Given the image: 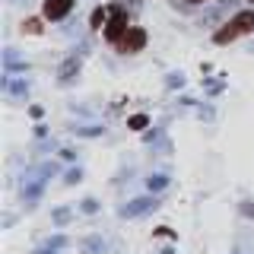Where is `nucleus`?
Listing matches in <instances>:
<instances>
[{"label":"nucleus","instance_id":"4468645a","mask_svg":"<svg viewBox=\"0 0 254 254\" xmlns=\"http://www.w3.org/2000/svg\"><path fill=\"white\" fill-rule=\"evenodd\" d=\"M242 213H245V216H251V219H254V203H251V200H245V203H242Z\"/></svg>","mask_w":254,"mask_h":254},{"label":"nucleus","instance_id":"dca6fc26","mask_svg":"<svg viewBox=\"0 0 254 254\" xmlns=\"http://www.w3.org/2000/svg\"><path fill=\"white\" fill-rule=\"evenodd\" d=\"M54 219H58V222H67L70 213H67V210H58V213H54Z\"/></svg>","mask_w":254,"mask_h":254},{"label":"nucleus","instance_id":"20e7f679","mask_svg":"<svg viewBox=\"0 0 254 254\" xmlns=\"http://www.w3.org/2000/svg\"><path fill=\"white\" fill-rule=\"evenodd\" d=\"M143 45H146V32H143V29H127L124 38L118 42V51H121V54H133V51H140Z\"/></svg>","mask_w":254,"mask_h":254},{"label":"nucleus","instance_id":"ddd939ff","mask_svg":"<svg viewBox=\"0 0 254 254\" xmlns=\"http://www.w3.org/2000/svg\"><path fill=\"white\" fill-rule=\"evenodd\" d=\"M64 245H67V238L58 235V238H51V242H48V248H64Z\"/></svg>","mask_w":254,"mask_h":254},{"label":"nucleus","instance_id":"aec40b11","mask_svg":"<svg viewBox=\"0 0 254 254\" xmlns=\"http://www.w3.org/2000/svg\"><path fill=\"white\" fill-rule=\"evenodd\" d=\"M251 3H254V0H251Z\"/></svg>","mask_w":254,"mask_h":254},{"label":"nucleus","instance_id":"1a4fd4ad","mask_svg":"<svg viewBox=\"0 0 254 254\" xmlns=\"http://www.w3.org/2000/svg\"><path fill=\"white\" fill-rule=\"evenodd\" d=\"M165 185H169V178H165V175H153V178H149V190H162Z\"/></svg>","mask_w":254,"mask_h":254},{"label":"nucleus","instance_id":"6ab92c4d","mask_svg":"<svg viewBox=\"0 0 254 254\" xmlns=\"http://www.w3.org/2000/svg\"><path fill=\"white\" fill-rule=\"evenodd\" d=\"M190 3H200V0H190Z\"/></svg>","mask_w":254,"mask_h":254},{"label":"nucleus","instance_id":"7ed1b4c3","mask_svg":"<svg viewBox=\"0 0 254 254\" xmlns=\"http://www.w3.org/2000/svg\"><path fill=\"white\" fill-rule=\"evenodd\" d=\"M45 175H54V165H42V172L32 175L29 185L22 188V197H26L29 203H35V200H38V194H42V185H45Z\"/></svg>","mask_w":254,"mask_h":254},{"label":"nucleus","instance_id":"6e6552de","mask_svg":"<svg viewBox=\"0 0 254 254\" xmlns=\"http://www.w3.org/2000/svg\"><path fill=\"white\" fill-rule=\"evenodd\" d=\"M76 70H79V61H76V58H70V61L61 67V79H70V76L76 73Z\"/></svg>","mask_w":254,"mask_h":254},{"label":"nucleus","instance_id":"9b49d317","mask_svg":"<svg viewBox=\"0 0 254 254\" xmlns=\"http://www.w3.org/2000/svg\"><path fill=\"white\" fill-rule=\"evenodd\" d=\"M105 13H108V10H102V6H99V10L92 13V26H102V22H105Z\"/></svg>","mask_w":254,"mask_h":254},{"label":"nucleus","instance_id":"f3484780","mask_svg":"<svg viewBox=\"0 0 254 254\" xmlns=\"http://www.w3.org/2000/svg\"><path fill=\"white\" fill-rule=\"evenodd\" d=\"M73 181H79V169H73V172H67V185H73Z\"/></svg>","mask_w":254,"mask_h":254},{"label":"nucleus","instance_id":"f8f14e48","mask_svg":"<svg viewBox=\"0 0 254 254\" xmlns=\"http://www.w3.org/2000/svg\"><path fill=\"white\" fill-rule=\"evenodd\" d=\"M95 210H99V203H95L92 197H89V200H83V213H95Z\"/></svg>","mask_w":254,"mask_h":254},{"label":"nucleus","instance_id":"2eb2a0df","mask_svg":"<svg viewBox=\"0 0 254 254\" xmlns=\"http://www.w3.org/2000/svg\"><path fill=\"white\" fill-rule=\"evenodd\" d=\"M10 92H16V95L26 92V83H10Z\"/></svg>","mask_w":254,"mask_h":254},{"label":"nucleus","instance_id":"423d86ee","mask_svg":"<svg viewBox=\"0 0 254 254\" xmlns=\"http://www.w3.org/2000/svg\"><path fill=\"white\" fill-rule=\"evenodd\" d=\"M70 6H73V0H45V19H64V16L70 13Z\"/></svg>","mask_w":254,"mask_h":254},{"label":"nucleus","instance_id":"9d476101","mask_svg":"<svg viewBox=\"0 0 254 254\" xmlns=\"http://www.w3.org/2000/svg\"><path fill=\"white\" fill-rule=\"evenodd\" d=\"M130 127H133V130H143V127H146V115H133L130 118Z\"/></svg>","mask_w":254,"mask_h":254},{"label":"nucleus","instance_id":"0eeeda50","mask_svg":"<svg viewBox=\"0 0 254 254\" xmlns=\"http://www.w3.org/2000/svg\"><path fill=\"white\" fill-rule=\"evenodd\" d=\"M83 254H105V242H102L99 235H89L83 242Z\"/></svg>","mask_w":254,"mask_h":254},{"label":"nucleus","instance_id":"a211bd4d","mask_svg":"<svg viewBox=\"0 0 254 254\" xmlns=\"http://www.w3.org/2000/svg\"><path fill=\"white\" fill-rule=\"evenodd\" d=\"M26 29H29V32H38V29H42V22H38V19H32V22H26Z\"/></svg>","mask_w":254,"mask_h":254},{"label":"nucleus","instance_id":"f03ea898","mask_svg":"<svg viewBox=\"0 0 254 254\" xmlns=\"http://www.w3.org/2000/svg\"><path fill=\"white\" fill-rule=\"evenodd\" d=\"M124 32H127V13L121 10V6H111V22L105 26V38L118 45L124 38Z\"/></svg>","mask_w":254,"mask_h":254},{"label":"nucleus","instance_id":"39448f33","mask_svg":"<svg viewBox=\"0 0 254 254\" xmlns=\"http://www.w3.org/2000/svg\"><path fill=\"white\" fill-rule=\"evenodd\" d=\"M156 197H137V200H130L121 210V216H127V219H133V216H140V213H149V210H156Z\"/></svg>","mask_w":254,"mask_h":254},{"label":"nucleus","instance_id":"f257e3e1","mask_svg":"<svg viewBox=\"0 0 254 254\" xmlns=\"http://www.w3.org/2000/svg\"><path fill=\"white\" fill-rule=\"evenodd\" d=\"M251 29H254V13H235L232 19L213 35V42H216V45H229V42H235L238 35H245V32H251Z\"/></svg>","mask_w":254,"mask_h":254}]
</instances>
